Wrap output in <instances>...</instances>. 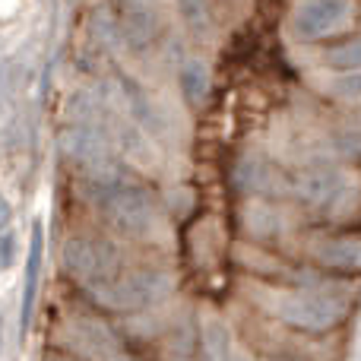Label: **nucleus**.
I'll use <instances>...</instances> for the list:
<instances>
[{
	"mask_svg": "<svg viewBox=\"0 0 361 361\" xmlns=\"http://www.w3.org/2000/svg\"><path fill=\"white\" fill-rule=\"evenodd\" d=\"M92 203L99 206V212L108 219L111 228H118L121 235H146L152 225V203L140 187L124 184V180L105 178L99 184H92Z\"/></svg>",
	"mask_w": 361,
	"mask_h": 361,
	"instance_id": "1",
	"label": "nucleus"
},
{
	"mask_svg": "<svg viewBox=\"0 0 361 361\" xmlns=\"http://www.w3.org/2000/svg\"><path fill=\"white\" fill-rule=\"evenodd\" d=\"M169 288V279L156 269H140V273H118L111 279H99L92 286V295L102 305L114 307V311H133L143 307L149 301H156L159 295Z\"/></svg>",
	"mask_w": 361,
	"mask_h": 361,
	"instance_id": "2",
	"label": "nucleus"
},
{
	"mask_svg": "<svg viewBox=\"0 0 361 361\" xmlns=\"http://www.w3.org/2000/svg\"><path fill=\"white\" fill-rule=\"evenodd\" d=\"M63 263L73 276H82V279H111L118 276V250L108 241H99V238L89 235H76L63 244Z\"/></svg>",
	"mask_w": 361,
	"mask_h": 361,
	"instance_id": "3",
	"label": "nucleus"
},
{
	"mask_svg": "<svg viewBox=\"0 0 361 361\" xmlns=\"http://www.w3.org/2000/svg\"><path fill=\"white\" fill-rule=\"evenodd\" d=\"M343 305L326 295H292L279 305V317L286 320L288 326L305 333H324L333 330V326L343 320Z\"/></svg>",
	"mask_w": 361,
	"mask_h": 361,
	"instance_id": "4",
	"label": "nucleus"
},
{
	"mask_svg": "<svg viewBox=\"0 0 361 361\" xmlns=\"http://www.w3.org/2000/svg\"><path fill=\"white\" fill-rule=\"evenodd\" d=\"M352 0H301V6L295 10V35L305 42H317L326 38L349 19Z\"/></svg>",
	"mask_w": 361,
	"mask_h": 361,
	"instance_id": "5",
	"label": "nucleus"
},
{
	"mask_svg": "<svg viewBox=\"0 0 361 361\" xmlns=\"http://www.w3.org/2000/svg\"><path fill=\"white\" fill-rule=\"evenodd\" d=\"M118 32L130 48H146V44H152L159 38L162 23H159V16L149 6L137 4V0H124L118 13Z\"/></svg>",
	"mask_w": 361,
	"mask_h": 361,
	"instance_id": "6",
	"label": "nucleus"
},
{
	"mask_svg": "<svg viewBox=\"0 0 361 361\" xmlns=\"http://www.w3.org/2000/svg\"><path fill=\"white\" fill-rule=\"evenodd\" d=\"M44 231L42 222L32 225L29 238V260H25V288H23V311H19V336L29 333L32 314H35V295H38V273H42V254H44Z\"/></svg>",
	"mask_w": 361,
	"mask_h": 361,
	"instance_id": "7",
	"label": "nucleus"
},
{
	"mask_svg": "<svg viewBox=\"0 0 361 361\" xmlns=\"http://www.w3.org/2000/svg\"><path fill=\"white\" fill-rule=\"evenodd\" d=\"M298 193L314 206H326L343 193V175L333 169H311L298 178Z\"/></svg>",
	"mask_w": 361,
	"mask_h": 361,
	"instance_id": "8",
	"label": "nucleus"
},
{
	"mask_svg": "<svg viewBox=\"0 0 361 361\" xmlns=\"http://www.w3.org/2000/svg\"><path fill=\"white\" fill-rule=\"evenodd\" d=\"M317 254L333 269L361 273V241H326V244H320Z\"/></svg>",
	"mask_w": 361,
	"mask_h": 361,
	"instance_id": "9",
	"label": "nucleus"
},
{
	"mask_svg": "<svg viewBox=\"0 0 361 361\" xmlns=\"http://www.w3.org/2000/svg\"><path fill=\"white\" fill-rule=\"evenodd\" d=\"M324 63L336 73H345V70H361V35H352V38H343L336 44H326L320 51Z\"/></svg>",
	"mask_w": 361,
	"mask_h": 361,
	"instance_id": "10",
	"label": "nucleus"
},
{
	"mask_svg": "<svg viewBox=\"0 0 361 361\" xmlns=\"http://www.w3.org/2000/svg\"><path fill=\"white\" fill-rule=\"evenodd\" d=\"M178 82L190 105H200V102H206V95H209V70L200 61H187L178 73Z\"/></svg>",
	"mask_w": 361,
	"mask_h": 361,
	"instance_id": "11",
	"label": "nucleus"
},
{
	"mask_svg": "<svg viewBox=\"0 0 361 361\" xmlns=\"http://www.w3.org/2000/svg\"><path fill=\"white\" fill-rule=\"evenodd\" d=\"M241 187L250 193H276V190H282V175L273 165L247 162L241 169Z\"/></svg>",
	"mask_w": 361,
	"mask_h": 361,
	"instance_id": "12",
	"label": "nucleus"
},
{
	"mask_svg": "<svg viewBox=\"0 0 361 361\" xmlns=\"http://www.w3.org/2000/svg\"><path fill=\"white\" fill-rule=\"evenodd\" d=\"M70 152L76 159H82V162H99L105 156V146H102V140L92 130H82L80 127V130L70 133Z\"/></svg>",
	"mask_w": 361,
	"mask_h": 361,
	"instance_id": "13",
	"label": "nucleus"
},
{
	"mask_svg": "<svg viewBox=\"0 0 361 361\" xmlns=\"http://www.w3.org/2000/svg\"><path fill=\"white\" fill-rule=\"evenodd\" d=\"M124 86H127V92H130L127 99H130V105H133V114H137V118L143 121L146 127H152V130H162V118H159L156 108L149 105V99H146V95L140 92L133 82H124Z\"/></svg>",
	"mask_w": 361,
	"mask_h": 361,
	"instance_id": "14",
	"label": "nucleus"
},
{
	"mask_svg": "<svg viewBox=\"0 0 361 361\" xmlns=\"http://www.w3.org/2000/svg\"><path fill=\"white\" fill-rule=\"evenodd\" d=\"M330 92L336 95V99H345V102H361V70L336 73V80L330 82Z\"/></svg>",
	"mask_w": 361,
	"mask_h": 361,
	"instance_id": "15",
	"label": "nucleus"
},
{
	"mask_svg": "<svg viewBox=\"0 0 361 361\" xmlns=\"http://www.w3.org/2000/svg\"><path fill=\"white\" fill-rule=\"evenodd\" d=\"M178 6H180L184 23L190 25L193 32H206V29H209V13H206V6L200 4V0H178Z\"/></svg>",
	"mask_w": 361,
	"mask_h": 361,
	"instance_id": "16",
	"label": "nucleus"
},
{
	"mask_svg": "<svg viewBox=\"0 0 361 361\" xmlns=\"http://www.w3.org/2000/svg\"><path fill=\"white\" fill-rule=\"evenodd\" d=\"M13 257H16V235L10 228H4V238H0V267L10 269Z\"/></svg>",
	"mask_w": 361,
	"mask_h": 361,
	"instance_id": "17",
	"label": "nucleus"
}]
</instances>
